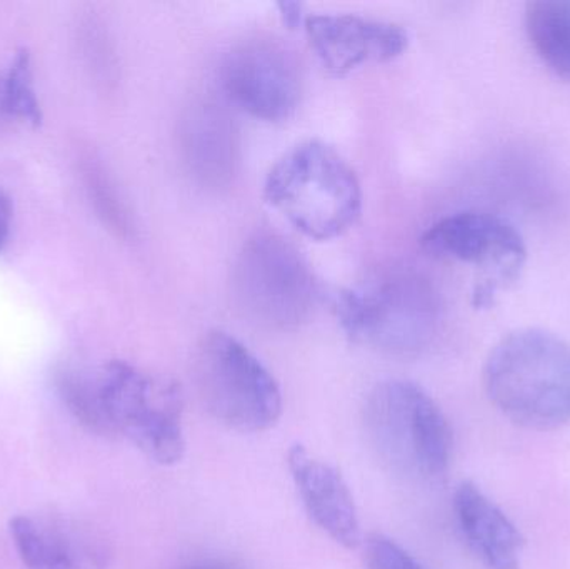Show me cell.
<instances>
[{
	"mask_svg": "<svg viewBox=\"0 0 570 569\" xmlns=\"http://www.w3.org/2000/svg\"><path fill=\"white\" fill-rule=\"evenodd\" d=\"M10 226H12V204L9 197L0 190V251L9 239Z\"/></svg>",
	"mask_w": 570,
	"mask_h": 569,
	"instance_id": "18",
	"label": "cell"
},
{
	"mask_svg": "<svg viewBox=\"0 0 570 569\" xmlns=\"http://www.w3.org/2000/svg\"><path fill=\"white\" fill-rule=\"evenodd\" d=\"M287 467L311 520L341 547H361L357 507L342 474L298 443L288 450Z\"/></svg>",
	"mask_w": 570,
	"mask_h": 569,
	"instance_id": "12",
	"label": "cell"
},
{
	"mask_svg": "<svg viewBox=\"0 0 570 569\" xmlns=\"http://www.w3.org/2000/svg\"><path fill=\"white\" fill-rule=\"evenodd\" d=\"M9 530L29 569H107L109 565L104 541L67 518L20 514L10 520Z\"/></svg>",
	"mask_w": 570,
	"mask_h": 569,
	"instance_id": "11",
	"label": "cell"
},
{
	"mask_svg": "<svg viewBox=\"0 0 570 569\" xmlns=\"http://www.w3.org/2000/svg\"><path fill=\"white\" fill-rule=\"evenodd\" d=\"M335 313L354 343L394 356L431 346L442 323L441 294L411 269L389 271L335 297Z\"/></svg>",
	"mask_w": 570,
	"mask_h": 569,
	"instance_id": "3",
	"label": "cell"
},
{
	"mask_svg": "<svg viewBox=\"0 0 570 569\" xmlns=\"http://www.w3.org/2000/svg\"><path fill=\"white\" fill-rule=\"evenodd\" d=\"M484 387L495 410L532 431L570 424V343L539 327L502 337L484 364Z\"/></svg>",
	"mask_w": 570,
	"mask_h": 569,
	"instance_id": "1",
	"label": "cell"
},
{
	"mask_svg": "<svg viewBox=\"0 0 570 569\" xmlns=\"http://www.w3.org/2000/svg\"><path fill=\"white\" fill-rule=\"evenodd\" d=\"M230 291L240 314L267 331L297 330L318 301L317 281L301 251L271 230L244 243L233 264Z\"/></svg>",
	"mask_w": 570,
	"mask_h": 569,
	"instance_id": "6",
	"label": "cell"
},
{
	"mask_svg": "<svg viewBox=\"0 0 570 569\" xmlns=\"http://www.w3.org/2000/svg\"><path fill=\"white\" fill-rule=\"evenodd\" d=\"M184 163L197 183L227 186L239 167V136L229 114L214 102L189 107L180 122Z\"/></svg>",
	"mask_w": 570,
	"mask_h": 569,
	"instance_id": "14",
	"label": "cell"
},
{
	"mask_svg": "<svg viewBox=\"0 0 570 569\" xmlns=\"http://www.w3.org/2000/svg\"><path fill=\"white\" fill-rule=\"evenodd\" d=\"M264 197L298 233L331 241L362 213V189L347 160L321 140L297 144L267 174Z\"/></svg>",
	"mask_w": 570,
	"mask_h": 569,
	"instance_id": "2",
	"label": "cell"
},
{
	"mask_svg": "<svg viewBox=\"0 0 570 569\" xmlns=\"http://www.w3.org/2000/svg\"><path fill=\"white\" fill-rule=\"evenodd\" d=\"M364 414L372 448L394 473L422 483L445 477L454 436L428 391L412 381H384L368 394Z\"/></svg>",
	"mask_w": 570,
	"mask_h": 569,
	"instance_id": "4",
	"label": "cell"
},
{
	"mask_svg": "<svg viewBox=\"0 0 570 569\" xmlns=\"http://www.w3.org/2000/svg\"><path fill=\"white\" fill-rule=\"evenodd\" d=\"M281 16L291 29H295L302 22V6L297 2H281Z\"/></svg>",
	"mask_w": 570,
	"mask_h": 569,
	"instance_id": "19",
	"label": "cell"
},
{
	"mask_svg": "<svg viewBox=\"0 0 570 569\" xmlns=\"http://www.w3.org/2000/svg\"><path fill=\"white\" fill-rule=\"evenodd\" d=\"M304 22L322 66L338 77L365 63L397 59L409 47L407 30L397 23L348 13L308 16Z\"/></svg>",
	"mask_w": 570,
	"mask_h": 569,
	"instance_id": "10",
	"label": "cell"
},
{
	"mask_svg": "<svg viewBox=\"0 0 570 569\" xmlns=\"http://www.w3.org/2000/svg\"><path fill=\"white\" fill-rule=\"evenodd\" d=\"M0 112H2V77H0Z\"/></svg>",
	"mask_w": 570,
	"mask_h": 569,
	"instance_id": "20",
	"label": "cell"
},
{
	"mask_svg": "<svg viewBox=\"0 0 570 569\" xmlns=\"http://www.w3.org/2000/svg\"><path fill=\"white\" fill-rule=\"evenodd\" d=\"M219 79L227 99L256 119L281 122L301 104V63L273 37H250L230 47L220 60Z\"/></svg>",
	"mask_w": 570,
	"mask_h": 569,
	"instance_id": "8",
	"label": "cell"
},
{
	"mask_svg": "<svg viewBox=\"0 0 570 569\" xmlns=\"http://www.w3.org/2000/svg\"><path fill=\"white\" fill-rule=\"evenodd\" d=\"M193 371L204 406L230 430L261 433L281 420L283 393L276 377L230 334H207L197 346Z\"/></svg>",
	"mask_w": 570,
	"mask_h": 569,
	"instance_id": "7",
	"label": "cell"
},
{
	"mask_svg": "<svg viewBox=\"0 0 570 569\" xmlns=\"http://www.w3.org/2000/svg\"><path fill=\"white\" fill-rule=\"evenodd\" d=\"M455 523L469 551L485 569H519L525 538L514 521L472 481L452 498Z\"/></svg>",
	"mask_w": 570,
	"mask_h": 569,
	"instance_id": "13",
	"label": "cell"
},
{
	"mask_svg": "<svg viewBox=\"0 0 570 569\" xmlns=\"http://www.w3.org/2000/svg\"><path fill=\"white\" fill-rule=\"evenodd\" d=\"M96 381L109 436L126 438L163 467L180 463L186 438L179 383L146 373L126 361H109L97 367Z\"/></svg>",
	"mask_w": 570,
	"mask_h": 569,
	"instance_id": "5",
	"label": "cell"
},
{
	"mask_svg": "<svg viewBox=\"0 0 570 569\" xmlns=\"http://www.w3.org/2000/svg\"><path fill=\"white\" fill-rule=\"evenodd\" d=\"M2 112L32 126L42 122V109L33 86L32 59L27 49L16 53L2 77Z\"/></svg>",
	"mask_w": 570,
	"mask_h": 569,
	"instance_id": "16",
	"label": "cell"
},
{
	"mask_svg": "<svg viewBox=\"0 0 570 569\" xmlns=\"http://www.w3.org/2000/svg\"><path fill=\"white\" fill-rule=\"evenodd\" d=\"M525 30L542 62L570 82V0L528 3Z\"/></svg>",
	"mask_w": 570,
	"mask_h": 569,
	"instance_id": "15",
	"label": "cell"
},
{
	"mask_svg": "<svg viewBox=\"0 0 570 569\" xmlns=\"http://www.w3.org/2000/svg\"><path fill=\"white\" fill-rule=\"evenodd\" d=\"M425 253L438 259L481 267L495 290L521 276L528 259L524 237L498 214L464 210L432 224L421 237Z\"/></svg>",
	"mask_w": 570,
	"mask_h": 569,
	"instance_id": "9",
	"label": "cell"
},
{
	"mask_svg": "<svg viewBox=\"0 0 570 569\" xmlns=\"http://www.w3.org/2000/svg\"><path fill=\"white\" fill-rule=\"evenodd\" d=\"M364 543L367 569H428L385 534L374 533Z\"/></svg>",
	"mask_w": 570,
	"mask_h": 569,
	"instance_id": "17",
	"label": "cell"
}]
</instances>
